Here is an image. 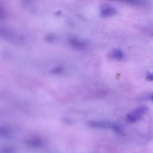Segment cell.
<instances>
[{
  "instance_id": "1",
  "label": "cell",
  "mask_w": 153,
  "mask_h": 153,
  "mask_svg": "<svg viewBox=\"0 0 153 153\" xmlns=\"http://www.w3.org/2000/svg\"><path fill=\"white\" fill-rule=\"evenodd\" d=\"M148 111V108L146 106H140L137 107L130 112H129L126 115V121L130 123H135L142 118V117Z\"/></svg>"
},
{
  "instance_id": "2",
  "label": "cell",
  "mask_w": 153,
  "mask_h": 153,
  "mask_svg": "<svg viewBox=\"0 0 153 153\" xmlns=\"http://www.w3.org/2000/svg\"><path fill=\"white\" fill-rule=\"evenodd\" d=\"M115 13H116L115 9L112 7H109V6L103 7L100 11L101 15L105 17H108V16L114 15L115 14Z\"/></svg>"
},
{
  "instance_id": "3",
  "label": "cell",
  "mask_w": 153,
  "mask_h": 153,
  "mask_svg": "<svg viewBox=\"0 0 153 153\" xmlns=\"http://www.w3.org/2000/svg\"><path fill=\"white\" fill-rule=\"evenodd\" d=\"M69 43L74 47L79 49H82L86 46L85 42H82L78 39H71L69 40Z\"/></svg>"
},
{
  "instance_id": "4",
  "label": "cell",
  "mask_w": 153,
  "mask_h": 153,
  "mask_svg": "<svg viewBox=\"0 0 153 153\" xmlns=\"http://www.w3.org/2000/svg\"><path fill=\"white\" fill-rule=\"evenodd\" d=\"M111 56L114 59L120 60L124 58V54L121 50L114 49V50H113V51L111 53Z\"/></svg>"
},
{
  "instance_id": "5",
  "label": "cell",
  "mask_w": 153,
  "mask_h": 153,
  "mask_svg": "<svg viewBox=\"0 0 153 153\" xmlns=\"http://www.w3.org/2000/svg\"><path fill=\"white\" fill-rule=\"evenodd\" d=\"M146 80L148 81H153V72H148L146 75Z\"/></svg>"
},
{
  "instance_id": "6",
  "label": "cell",
  "mask_w": 153,
  "mask_h": 153,
  "mask_svg": "<svg viewBox=\"0 0 153 153\" xmlns=\"http://www.w3.org/2000/svg\"><path fill=\"white\" fill-rule=\"evenodd\" d=\"M150 98H151V99L153 101V94H152L151 96V97H150Z\"/></svg>"
}]
</instances>
